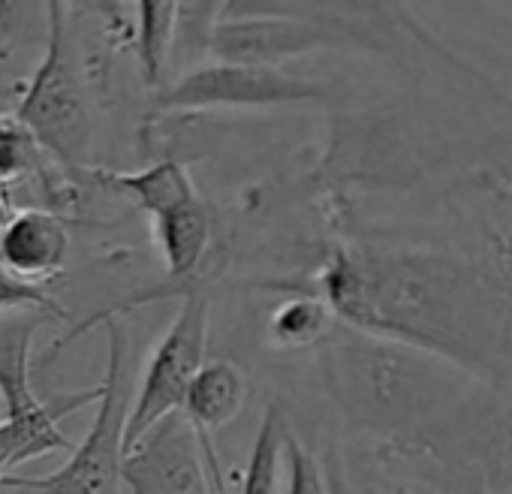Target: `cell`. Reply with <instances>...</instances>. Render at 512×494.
<instances>
[{
	"instance_id": "17",
	"label": "cell",
	"mask_w": 512,
	"mask_h": 494,
	"mask_svg": "<svg viewBox=\"0 0 512 494\" xmlns=\"http://www.w3.org/2000/svg\"><path fill=\"white\" fill-rule=\"evenodd\" d=\"M43 148L31 136V130L10 112L0 115V190L7 184L28 178L40 166Z\"/></svg>"
},
{
	"instance_id": "3",
	"label": "cell",
	"mask_w": 512,
	"mask_h": 494,
	"mask_svg": "<svg viewBox=\"0 0 512 494\" xmlns=\"http://www.w3.org/2000/svg\"><path fill=\"white\" fill-rule=\"evenodd\" d=\"M46 16H49L46 55L34 70L13 115L31 130L37 145L46 154H52L64 169L82 172L91 166L94 157L97 121H94L88 88L73 58L64 4H52Z\"/></svg>"
},
{
	"instance_id": "2",
	"label": "cell",
	"mask_w": 512,
	"mask_h": 494,
	"mask_svg": "<svg viewBox=\"0 0 512 494\" xmlns=\"http://www.w3.org/2000/svg\"><path fill=\"white\" fill-rule=\"evenodd\" d=\"M326 344V377L350 422L380 434H422L464 416L479 380L413 347L335 326Z\"/></svg>"
},
{
	"instance_id": "8",
	"label": "cell",
	"mask_w": 512,
	"mask_h": 494,
	"mask_svg": "<svg viewBox=\"0 0 512 494\" xmlns=\"http://www.w3.org/2000/svg\"><path fill=\"white\" fill-rule=\"evenodd\" d=\"M121 485L130 494H226L181 413L160 419L130 446L121 464Z\"/></svg>"
},
{
	"instance_id": "7",
	"label": "cell",
	"mask_w": 512,
	"mask_h": 494,
	"mask_svg": "<svg viewBox=\"0 0 512 494\" xmlns=\"http://www.w3.org/2000/svg\"><path fill=\"white\" fill-rule=\"evenodd\" d=\"M323 88L290 76L275 67L250 64H205L184 73L175 85L157 94V106L166 112H205V109H263V106H299L323 100Z\"/></svg>"
},
{
	"instance_id": "9",
	"label": "cell",
	"mask_w": 512,
	"mask_h": 494,
	"mask_svg": "<svg viewBox=\"0 0 512 494\" xmlns=\"http://www.w3.org/2000/svg\"><path fill=\"white\" fill-rule=\"evenodd\" d=\"M344 34L293 13H232L220 10V22L208 31V49L223 64L275 67L317 49L341 46Z\"/></svg>"
},
{
	"instance_id": "21",
	"label": "cell",
	"mask_w": 512,
	"mask_h": 494,
	"mask_svg": "<svg viewBox=\"0 0 512 494\" xmlns=\"http://www.w3.org/2000/svg\"><path fill=\"white\" fill-rule=\"evenodd\" d=\"M16 211H13V202H10V193L7 190H0V229H4L7 223H10V217H13Z\"/></svg>"
},
{
	"instance_id": "11",
	"label": "cell",
	"mask_w": 512,
	"mask_h": 494,
	"mask_svg": "<svg viewBox=\"0 0 512 494\" xmlns=\"http://www.w3.org/2000/svg\"><path fill=\"white\" fill-rule=\"evenodd\" d=\"M244 398H247V383H244L241 371L232 362L217 359V362H205L199 368V374L193 377V383L187 389L184 407H181V416L196 431V437L202 443V452L208 458V467H211V473H214V479H217L220 488H223L220 458H217V449H214L211 434L220 431V428H226L241 413Z\"/></svg>"
},
{
	"instance_id": "13",
	"label": "cell",
	"mask_w": 512,
	"mask_h": 494,
	"mask_svg": "<svg viewBox=\"0 0 512 494\" xmlns=\"http://www.w3.org/2000/svg\"><path fill=\"white\" fill-rule=\"evenodd\" d=\"M103 181L127 193L151 217H160L199 196L187 166L178 160H160L139 172H103Z\"/></svg>"
},
{
	"instance_id": "19",
	"label": "cell",
	"mask_w": 512,
	"mask_h": 494,
	"mask_svg": "<svg viewBox=\"0 0 512 494\" xmlns=\"http://www.w3.org/2000/svg\"><path fill=\"white\" fill-rule=\"evenodd\" d=\"M284 455H287V494H335L332 482H326L320 470V461L290 431L284 440Z\"/></svg>"
},
{
	"instance_id": "5",
	"label": "cell",
	"mask_w": 512,
	"mask_h": 494,
	"mask_svg": "<svg viewBox=\"0 0 512 494\" xmlns=\"http://www.w3.org/2000/svg\"><path fill=\"white\" fill-rule=\"evenodd\" d=\"M46 314H7L0 317V404L4 419L16 434V467L58 452L73 449L61 431V419L100 401V386L82 392H61L40 398L31 386V347Z\"/></svg>"
},
{
	"instance_id": "20",
	"label": "cell",
	"mask_w": 512,
	"mask_h": 494,
	"mask_svg": "<svg viewBox=\"0 0 512 494\" xmlns=\"http://www.w3.org/2000/svg\"><path fill=\"white\" fill-rule=\"evenodd\" d=\"M16 467V434L7 419H0V482Z\"/></svg>"
},
{
	"instance_id": "4",
	"label": "cell",
	"mask_w": 512,
	"mask_h": 494,
	"mask_svg": "<svg viewBox=\"0 0 512 494\" xmlns=\"http://www.w3.org/2000/svg\"><path fill=\"white\" fill-rule=\"evenodd\" d=\"M109 362L100 383L97 416L85 440L73 449L70 461L43 476L10 473L0 488H25L37 494H121L124 464V425H127V362L130 338L118 320H106Z\"/></svg>"
},
{
	"instance_id": "18",
	"label": "cell",
	"mask_w": 512,
	"mask_h": 494,
	"mask_svg": "<svg viewBox=\"0 0 512 494\" xmlns=\"http://www.w3.org/2000/svg\"><path fill=\"white\" fill-rule=\"evenodd\" d=\"M52 314V317H64L61 305L55 302V296L34 281L19 278L16 272H10L4 263H0V317L7 314Z\"/></svg>"
},
{
	"instance_id": "1",
	"label": "cell",
	"mask_w": 512,
	"mask_h": 494,
	"mask_svg": "<svg viewBox=\"0 0 512 494\" xmlns=\"http://www.w3.org/2000/svg\"><path fill=\"white\" fill-rule=\"evenodd\" d=\"M335 320L371 338L497 380L512 356V296L503 278L437 247H338L320 272Z\"/></svg>"
},
{
	"instance_id": "6",
	"label": "cell",
	"mask_w": 512,
	"mask_h": 494,
	"mask_svg": "<svg viewBox=\"0 0 512 494\" xmlns=\"http://www.w3.org/2000/svg\"><path fill=\"white\" fill-rule=\"evenodd\" d=\"M205 341H208V296L187 293L178 317L157 341L142 383L133 395L124 425V452L148 434L160 419L181 413L187 389L199 368L205 365Z\"/></svg>"
},
{
	"instance_id": "14",
	"label": "cell",
	"mask_w": 512,
	"mask_h": 494,
	"mask_svg": "<svg viewBox=\"0 0 512 494\" xmlns=\"http://www.w3.org/2000/svg\"><path fill=\"white\" fill-rule=\"evenodd\" d=\"M335 329V314L320 296H293L281 302L269 320V338L284 350L323 344Z\"/></svg>"
},
{
	"instance_id": "12",
	"label": "cell",
	"mask_w": 512,
	"mask_h": 494,
	"mask_svg": "<svg viewBox=\"0 0 512 494\" xmlns=\"http://www.w3.org/2000/svg\"><path fill=\"white\" fill-rule=\"evenodd\" d=\"M154 235L172 278H187L211 244V211L202 196L154 217Z\"/></svg>"
},
{
	"instance_id": "16",
	"label": "cell",
	"mask_w": 512,
	"mask_h": 494,
	"mask_svg": "<svg viewBox=\"0 0 512 494\" xmlns=\"http://www.w3.org/2000/svg\"><path fill=\"white\" fill-rule=\"evenodd\" d=\"M139 61H142V76L145 85L163 91V73L169 64V49L175 40V25H178V4H139Z\"/></svg>"
},
{
	"instance_id": "10",
	"label": "cell",
	"mask_w": 512,
	"mask_h": 494,
	"mask_svg": "<svg viewBox=\"0 0 512 494\" xmlns=\"http://www.w3.org/2000/svg\"><path fill=\"white\" fill-rule=\"evenodd\" d=\"M70 254L67 223L43 208L16 211L0 229V263L25 281L43 284L55 278Z\"/></svg>"
},
{
	"instance_id": "15",
	"label": "cell",
	"mask_w": 512,
	"mask_h": 494,
	"mask_svg": "<svg viewBox=\"0 0 512 494\" xmlns=\"http://www.w3.org/2000/svg\"><path fill=\"white\" fill-rule=\"evenodd\" d=\"M284 440H287V422L278 407H269L260 431H256L247 470L241 479L238 494H278L281 479V461H284Z\"/></svg>"
},
{
	"instance_id": "22",
	"label": "cell",
	"mask_w": 512,
	"mask_h": 494,
	"mask_svg": "<svg viewBox=\"0 0 512 494\" xmlns=\"http://www.w3.org/2000/svg\"><path fill=\"white\" fill-rule=\"evenodd\" d=\"M0 419H4V404H0Z\"/></svg>"
}]
</instances>
